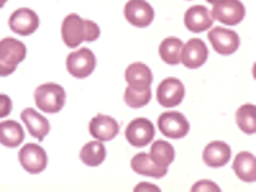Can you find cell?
<instances>
[{
	"instance_id": "obj_1",
	"label": "cell",
	"mask_w": 256,
	"mask_h": 192,
	"mask_svg": "<svg viewBox=\"0 0 256 192\" xmlns=\"http://www.w3.org/2000/svg\"><path fill=\"white\" fill-rule=\"evenodd\" d=\"M62 42L70 48L78 47L82 42H94L100 36V27L92 20H84L75 12H70L61 25Z\"/></svg>"
},
{
	"instance_id": "obj_2",
	"label": "cell",
	"mask_w": 256,
	"mask_h": 192,
	"mask_svg": "<svg viewBox=\"0 0 256 192\" xmlns=\"http://www.w3.org/2000/svg\"><path fill=\"white\" fill-rule=\"evenodd\" d=\"M34 102L44 112H60L66 104V91L61 84L44 83L34 89Z\"/></svg>"
},
{
	"instance_id": "obj_3",
	"label": "cell",
	"mask_w": 256,
	"mask_h": 192,
	"mask_svg": "<svg viewBox=\"0 0 256 192\" xmlns=\"http://www.w3.org/2000/svg\"><path fill=\"white\" fill-rule=\"evenodd\" d=\"M96 55L92 54V50H89L86 47L78 48L76 52H72L68 55L66 60V68L69 74L75 78H86L89 76L94 69H96Z\"/></svg>"
},
{
	"instance_id": "obj_4",
	"label": "cell",
	"mask_w": 256,
	"mask_h": 192,
	"mask_svg": "<svg viewBox=\"0 0 256 192\" xmlns=\"http://www.w3.org/2000/svg\"><path fill=\"white\" fill-rule=\"evenodd\" d=\"M160 132L170 139H182L189 133V122L178 111H166L158 118Z\"/></svg>"
},
{
	"instance_id": "obj_5",
	"label": "cell",
	"mask_w": 256,
	"mask_h": 192,
	"mask_svg": "<svg viewBox=\"0 0 256 192\" xmlns=\"http://www.w3.org/2000/svg\"><path fill=\"white\" fill-rule=\"evenodd\" d=\"M210 12L214 20H219L225 25H238L246 18V6L240 0H220L214 4L212 11Z\"/></svg>"
},
{
	"instance_id": "obj_6",
	"label": "cell",
	"mask_w": 256,
	"mask_h": 192,
	"mask_svg": "<svg viewBox=\"0 0 256 192\" xmlns=\"http://www.w3.org/2000/svg\"><path fill=\"white\" fill-rule=\"evenodd\" d=\"M156 98L158 104L164 108L178 106L184 98V84L175 76H169L160 83L156 89Z\"/></svg>"
},
{
	"instance_id": "obj_7",
	"label": "cell",
	"mask_w": 256,
	"mask_h": 192,
	"mask_svg": "<svg viewBox=\"0 0 256 192\" xmlns=\"http://www.w3.org/2000/svg\"><path fill=\"white\" fill-rule=\"evenodd\" d=\"M125 138L133 147H146L155 138V126L148 119L138 118L126 125Z\"/></svg>"
},
{
	"instance_id": "obj_8",
	"label": "cell",
	"mask_w": 256,
	"mask_h": 192,
	"mask_svg": "<svg viewBox=\"0 0 256 192\" xmlns=\"http://www.w3.org/2000/svg\"><path fill=\"white\" fill-rule=\"evenodd\" d=\"M124 16L138 28H146L153 22L155 11L146 0H128L124 8Z\"/></svg>"
},
{
	"instance_id": "obj_9",
	"label": "cell",
	"mask_w": 256,
	"mask_h": 192,
	"mask_svg": "<svg viewBox=\"0 0 256 192\" xmlns=\"http://www.w3.org/2000/svg\"><path fill=\"white\" fill-rule=\"evenodd\" d=\"M208 40L219 55H233L240 44L238 33L224 27H214L212 30H210Z\"/></svg>"
},
{
	"instance_id": "obj_10",
	"label": "cell",
	"mask_w": 256,
	"mask_h": 192,
	"mask_svg": "<svg viewBox=\"0 0 256 192\" xmlns=\"http://www.w3.org/2000/svg\"><path fill=\"white\" fill-rule=\"evenodd\" d=\"M19 162L28 174H41L47 168V153L38 144H25L19 150Z\"/></svg>"
},
{
	"instance_id": "obj_11",
	"label": "cell",
	"mask_w": 256,
	"mask_h": 192,
	"mask_svg": "<svg viewBox=\"0 0 256 192\" xmlns=\"http://www.w3.org/2000/svg\"><path fill=\"white\" fill-rule=\"evenodd\" d=\"M8 25L14 33L20 36H30L40 27V18L30 8H19L10 16Z\"/></svg>"
},
{
	"instance_id": "obj_12",
	"label": "cell",
	"mask_w": 256,
	"mask_h": 192,
	"mask_svg": "<svg viewBox=\"0 0 256 192\" xmlns=\"http://www.w3.org/2000/svg\"><path fill=\"white\" fill-rule=\"evenodd\" d=\"M206 60H208V47L198 38H192L186 44H183L180 62L184 64V68L197 69L203 66Z\"/></svg>"
},
{
	"instance_id": "obj_13",
	"label": "cell",
	"mask_w": 256,
	"mask_h": 192,
	"mask_svg": "<svg viewBox=\"0 0 256 192\" xmlns=\"http://www.w3.org/2000/svg\"><path fill=\"white\" fill-rule=\"evenodd\" d=\"M89 134L96 138L97 140L106 142V140H111L119 134V124L111 116L97 114V116L92 118V120L89 122Z\"/></svg>"
},
{
	"instance_id": "obj_14",
	"label": "cell",
	"mask_w": 256,
	"mask_h": 192,
	"mask_svg": "<svg viewBox=\"0 0 256 192\" xmlns=\"http://www.w3.org/2000/svg\"><path fill=\"white\" fill-rule=\"evenodd\" d=\"M214 19L211 18V12L206 6L196 5L190 6L184 12V25L186 28L192 33H202L212 27Z\"/></svg>"
},
{
	"instance_id": "obj_15",
	"label": "cell",
	"mask_w": 256,
	"mask_h": 192,
	"mask_svg": "<svg viewBox=\"0 0 256 192\" xmlns=\"http://www.w3.org/2000/svg\"><path fill=\"white\" fill-rule=\"evenodd\" d=\"M25 56H27V47L24 42L14 40V38H4L0 41V61L8 66L18 68Z\"/></svg>"
},
{
	"instance_id": "obj_16",
	"label": "cell",
	"mask_w": 256,
	"mask_h": 192,
	"mask_svg": "<svg viewBox=\"0 0 256 192\" xmlns=\"http://www.w3.org/2000/svg\"><path fill=\"white\" fill-rule=\"evenodd\" d=\"M20 119L25 124V126H27L28 133L33 138H36L38 140H44V138L50 132L48 120L42 116V114H40L33 108H25L20 112Z\"/></svg>"
},
{
	"instance_id": "obj_17",
	"label": "cell",
	"mask_w": 256,
	"mask_h": 192,
	"mask_svg": "<svg viewBox=\"0 0 256 192\" xmlns=\"http://www.w3.org/2000/svg\"><path fill=\"white\" fill-rule=\"evenodd\" d=\"M232 158V148L222 140H212L203 150V162L210 168H224Z\"/></svg>"
},
{
	"instance_id": "obj_18",
	"label": "cell",
	"mask_w": 256,
	"mask_h": 192,
	"mask_svg": "<svg viewBox=\"0 0 256 192\" xmlns=\"http://www.w3.org/2000/svg\"><path fill=\"white\" fill-rule=\"evenodd\" d=\"M125 80L128 86L136 88V89H147L152 86L153 82V74L150 68L144 62H133L126 68L125 70Z\"/></svg>"
},
{
	"instance_id": "obj_19",
	"label": "cell",
	"mask_w": 256,
	"mask_h": 192,
	"mask_svg": "<svg viewBox=\"0 0 256 192\" xmlns=\"http://www.w3.org/2000/svg\"><path fill=\"white\" fill-rule=\"evenodd\" d=\"M233 170L239 180L246 183H253L256 180V158L250 152H240L234 158Z\"/></svg>"
},
{
	"instance_id": "obj_20",
	"label": "cell",
	"mask_w": 256,
	"mask_h": 192,
	"mask_svg": "<svg viewBox=\"0 0 256 192\" xmlns=\"http://www.w3.org/2000/svg\"><path fill=\"white\" fill-rule=\"evenodd\" d=\"M132 169L139 174V175H146L152 178H162L168 174V168H161V166L155 164L148 156V153H138L132 158Z\"/></svg>"
},
{
	"instance_id": "obj_21",
	"label": "cell",
	"mask_w": 256,
	"mask_h": 192,
	"mask_svg": "<svg viewBox=\"0 0 256 192\" xmlns=\"http://www.w3.org/2000/svg\"><path fill=\"white\" fill-rule=\"evenodd\" d=\"M25 139V132L19 122L16 120H4L0 122V144L14 148L20 146Z\"/></svg>"
},
{
	"instance_id": "obj_22",
	"label": "cell",
	"mask_w": 256,
	"mask_h": 192,
	"mask_svg": "<svg viewBox=\"0 0 256 192\" xmlns=\"http://www.w3.org/2000/svg\"><path fill=\"white\" fill-rule=\"evenodd\" d=\"M148 156L153 162L161 166V168H169L175 160V148L168 140H155L150 147Z\"/></svg>"
},
{
	"instance_id": "obj_23",
	"label": "cell",
	"mask_w": 256,
	"mask_h": 192,
	"mask_svg": "<svg viewBox=\"0 0 256 192\" xmlns=\"http://www.w3.org/2000/svg\"><path fill=\"white\" fill-rule=\"evenodd\" d=\"M106 158V148L102 140H92L83 146L80 150V160L89 166V168H97Z\"/></svg>"
},
{
	"instance_id": "obj_24",
	"label": "cell",
	"mask_w": 256,
	"mask_h": 192,
	"mask_svg": "<svg viewBox=\"0 0 256 192\" xmlns=\"http://www.w3.org/2000/svg\"><path fill=\"white\" fill-rule=\"evenodd\" d=\"M182 50H183V41L170 36L166 38L160 44V56L169 66H176L182 60Z\"/></svg>"
},
{
	"instance_id": "obj_25",
	"label": "cell",
	"mask_w": 256,
	"mask_h": 192,
	"mask_svg": "<svg viewBox=\"0 0 256 192\" xmlns=\"http://www.w3.org/2000/svg\"><path fill=\"white\" fill-rule=\"evenodd\" d=\"M236 124L247 134L256 133V108L252 104L242 105L236 112Z\"/></svg>"
},
{
	"instance_id": "obj_26",
	"label": "cell",
	"mask_w": 256,
	"mask_h": 192,
	"mask_svg": "<svg viewBox=\"0 0 256 192\" xmlns=\"http://www.w3.org/2000/svg\"><path fill=\"white\" fill-rule=\"evenodd\" d=\"M124 100H125V104L130 108H142V106L150 104L152 91H150V88H147V89H136V88L128 86L125 89Z\"/></svg>"
},
{
	"instance_id": "obj_27",
	"label": "cell",
	"mask_w": 256,
	"mask_h": 192,
	"mask_svg": "<svg viewBox=\"0 0 256 192\" xmlns=\"http://www.w3.org/2000/svg\"><path fill=\"white\" fill-rule=\"evenodd\" d=\"M12 111V100L6 94H0V119L8 118Z\"/></svg>"
},
{
	"instance_id": "obj_28",
	"label": "cell",
	"mask_w": 256,
	"mask_h": 192,
	"mask_svg": "<svg viewBox=\"0 0 256 192\" xmlns=\"http://www.w3.org/2000/svg\"><path fill=\"white\" fill-rule=\"evenodd\" d=\"M212 190L219 192L220 188L217 186L216 183L210 182V180H202V182H198V183H196L194 186H192V192H212Z\"/></svg>"
},
{
	"instance_id": "obj_29",
	"label": "cell",
	"mask_w": 256,
	"mask_h": 192,
	"mask_svg": "<svg viewBox=\"0 0 256 192\" xmlns=\"http://www.w3.org/2000/svg\"><path fill=\"white\" fill-rule=\"evenodd\" d=\"M14 70H16L14 66H8V64L0 61V76H8V75H11Z\"/></svg>"
},
{
	"instance_id": "obj_30",
	"label": "cell",
	"mask_w": 256,
	"mask_h": 192,
	"mask_svg": "<svg viewBox=\"0 0 256 192\" xmlns=\"http://www.w3.org/2000/svg\"><path fill=\"white\" fill-rule=\"evenodd\" d=\"M142 189H152V190H160V188L158 186H152V184H147V183H142V184H138L136 188H134V190L138 192V190H142Z\"/></svg>"
},
{
	"instance_id": "obj_31",
	"label": "cell",
	"mask_w": 256,
	"mask_h": 192,
	"mask_svg": "<svg viewBox=\"0 0 256 192\" xmlns=\"http://www.w3.org/2000/svg\"><path fill=\"white\" fill-rule=\"evenodd\" d=\"M8 2V0H0V8H2V6H5V4Z\"/></svg>"
},
{
	"instance_id": "obj_32",
	"label": "cell",
	"mask_w": 256,
	"mask_h": 192,
	"mask_svg": "<svg viewBox=\"0 0 256 192\" xmlns=\"http://www.w3.org/2000/svg\"><path fill=\"white\" fill-rule=\"evenodd\" d=\"M206 2H210V4L214 5V4H217V2H220V0H206Z\"/></svg>"
}]
</instances>
